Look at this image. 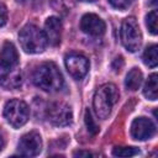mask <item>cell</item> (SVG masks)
<instances>
[{
	"label": "cell",
	"instance_id": "6da1fadb",
	"mask_svg": "<svg viewBox=\"0 0 158 158\" xmlns=\"http://www.w3.org/2000/svg\"><path fill=\"white\" fill-rule=\"evenodd\" d=\"M32 78L36 86L48 93L59 91L64 85L63 75L53 62H44L40 64L35 69Z\"/></svg>",
	"mask_w": 158,
	"mask_h": 158
},
{
	"label": "cell",
	"instance_id": "7a4b0ae2",
	"mask_svg": "<svg viewBox=\"0 0 158 158\" xmlns=\"http://www.w3.org/2000/svg\"><path fill=\"white\" fill-rule=\"evenodd\" d=\"M117 100H118V90L116 85L111 83L100 85L96 89L93 98V106L96 116L102 120L107 118Z\"/></svg>",
	"mask_w": 158,
	"mask_h": 158
},
{
	"label": "cell",
	"instance_id": "3957f363",
	"mask_svg": "<svg viewBox=\"0 0 158 158\" xmlns=\"http://www.w3.org/2000/svg\"><path fill=\"white\" fill-rule=\"evenodd\" d=\"M21 48L26 53H41L47 47V38L42 30L35 25H26L19 33Z\"/></svg>",
	"mask_w": 158,
	"mask_h": 158
},
{
	"label": "cell",
	"instance_id": "277c9868",
	"mask_svg": "<svg viewBox=\"0 0 158 158\" xmlns=\"http://www.w3.org/2000/svg\"><path fill=\"white\" fill-rule=\"evenodd\" d=\"M120 37L123 47L128 52H137L142 44V32L139 30L138 22L135 17H126L121 23Z\"/></svg>",
	"mask_w": 158,
	"mask_h": 158
},
{
	"label": "cell",
	"instance_id": "5b68a950",
	"mask_svg": "<svg viewBox=\"0 0 158 158\" xmlns=\"http://www.w3.org/2000/svg\"><path fill=\"white\" fill-rule=\"evenodd\" d=\"M28 116H30V110L25 101L12 99L5 104L4 117L12 127L19 128L23 126L27 122Z\"/></svg>",
	"mask_w": 158,
	"mask_h": 158
},
{
	"label": "cell",
	"instance_id": "8992f818",
	"mask_svg": "<svg viewBox=\"0 0 158 158\" xmlns=\"http://www.w3.org/2000/svg\"><path fill=\"white\" fill-rule=\"evenodd\" d=\"M46 116L52 125L58 127L68 126L73 121V111L70 106L62 101L51 102L46 109Z\"/></svg>",
	"mask_w": 158,
	"mask_h": 158
},
{
	"label": "cell",
	"instance_id": "52a82bcc",
	"mask_svg": "<svg viewBox=\"0 0 158 158\" xmlns=\"http://www.w3.org/2000/svg\"><path fill=\"white\" fill-rule=\"evenodd\" d=\"M64 64L68 73L74 79H81L86 75L89 70V60L85 56L80 53H69L64 58Z\"/></svg>",
	"mask_w": 158,
	"mask_h": 158
},
{
	"label": "cell",
	"instance_id": "ba28073f",
	"mask_svg": "<svg viewBox=\"0 0 158 158\" xmlns=\"http://www.w3.org/2000/svg\"><path fill=\"white\" fill-rule=\"evenodd\" d=\"M17 149L21 156H26V157H35V156L40 154V152L42 149L41 136L35 131L23 135L20 138Z\"/></svg>",
	"mask_w": 158,
	"mask_h": 158
},
{
	"label": "cell",
	"instance_id": "9c48e42d",
	"mask_svg": "<svg viewBox=\"0 0 158 158\" xmlns=\"http://www.w3.org/2000/svg\"><path fill=\"white\" fill-rule=\"evenodd\" d=\"M156 133L154 123L147 117H137L132 121L131 125V135L135 139L144 141L153 137Z\"/></svg>",
	"mask_w": 158,
	"mask_h": 158
},
{
	"label": "cell",
	"instance_id": "30bf717a",
	"mask_svg": "<svg viewBox=\"0 0 158 158\" xmlns=\"http://www.w3.org/2000/svg\"><path fill=\"white\" fill-rule=\"evenodd\" d=\"M80 28L83 32L91 36H101L105 33L106 25L95 14H85L80 20Z\"/></svg>",
	"mask_w": 158,
	"mask_h": 158
},
{
	"label": "cell",
	"instance_id": "8fae6325",
	"mask_svg": "<svg viewBox=\"0 0 158 158\" xmlns=\"http://www.w3.org/2000/svg\"><path fill=\"white\" fill-rule=\"evenodd\" d=\"M19 67V53L11 42H5L0 49V70Z\"/></svg>",
	"mask_w": 158,
	"mask_h": 158
},
{
	"label": "cell",
	"instance_id": "7c38bea8",
	"mask_svg": "<svg viewBox=\"0 0 158 158\" xmlns=\"http://www.w3.org/2000/svg\"><path fill=\"white\" fill-rule=\"evenodd\" d=\"M43 32L46 35L47 43H49L53 47L58 46L60 43V38H62V21L56 16L48 17L44 22Z\"/></svg>",
	"mask_w": 158,
	"mask_h": 158
},
{
	"label": "cell",
	"instance_id": "4fadbf2b",
	"mask_svg": "<svg viewBox=\"0 0 158 158\" xmlns=\"http://www.w3.org/2000/svg\"><path fill=\"white\" fill-rule=\"evenodd\" d=\"M22 84V74L20 68L0 70V85L7 90L17 89Z\"/></svg>",
	"mask_w": 158,
	"mask_h": 158
},
{
	"label": "cell",
	"instance_id": "5bb4252c",
	"mask_svg": "<svg viewBox=\"0 0 158 158\" xmlns=\"http://www.w3.org/2000/svg\"><path fill=\"white\" fill-rule=\"evenodd\" d=\"M142 79H143V75H142V72L138 69V68H132L127 75H126V79H125V85L128 90H132V91H136L141 84H142Z\"/></svg>",
	"mask_w": 158,
	"mask_h": 158
},
{
	"label": "cell",
	"instance_id": "9a60e30c",
	"mask_svg": "<svg viewBox=\"0 0 158 158\" xmlns=\"http://www.w3.org/2000/svg\"><path fill=\"white\" fill-rule=\"evenodd\" d=\"M143 94L147 99L149 100H157V96H158V75L156 73L151 74L144 84V88H143Z\"/></svg>",
	"mask_w": 158,
	"mask_h": 158
},
{
	"label": "cell",
	"instance_id": "2e32d148",
	"mask_svg": "<svg viewBox=\"0 0 158 158\" xmlns=\"http://www.w3.org/2000/svg\"><path fill=\"white\" fill-rule=\"evenodd\" d=\"M143 62L149 68H156L158 64V47L157 44H152L146 48L143 53Z\"/></svg>",
	"mask_w": 158,
	"mask_h": 158
},
{
	"label": "cell",
	"instance_id": "e0dca14e",
	"mask_svg": "<svg viewBox=\"0 0 158 158\" xmlns=\"http://www.w3.org/2000/svg\"><path fill=\"white\" fill-rule=\"evenodd\" d=\"M157 21H158V12H157V10H152L146 16V25L152 35H157V32H158Z\"/></svg>",
	"mask_w": 158,
	"mask_h": 158
},
{
	"label": "cell",
	"instance_id": "ac0fdd59",
	"mask_svg": "<svg viewBox=\"0 0 158 158\" xmlns=\"http://www.w3.org/2000/svg\"><path fill=\"white\" fill-rule=\"evenodd\" d=\"M138 153L139 151L136 147H115L112 149V154L115 157H132Z\"/></svg>",
	"mask_w": 158,
	"mask_h": 158
},
{
	"label": "cell",
	"instance_id": "d6986e66",
	"mask_svg": "<svg viewBox=\"0 0 158 158\" xmlns=\"http://www.w3.org/2000/svg\"><path fill=\"white\" fill-rule=\"evenodd\" d=\"M84 121H85V126H86V130L91 135H96L99 132V126L96 125L95 120L93 118V115L90 112L89 109L85 110V114H84Z\"/></svg>",
	"mask_w": 158,
	"mask_h": 158
},
{
	"label": "cell",
	"instance_id": "ffe728a7",
	"mask_svg": "<svg viewBox=\"0 0 158 158\" xmlns=\"http://www.w3.org/2000/svg\"><path fill=\"white\" fill-rule=\"evenodd\" d=\"M109 2L111 4V6H114L115 9H118V10H125L127 9L132 0H109Z\"/></svg>",
	"mask_w": 158,
	"mask_h": 158
},
{
	"label": "cell",
	"instance_id": "44dd1931",
	"mask_svg": "<svg viewBox=\"0 0 158 158\" xmlns=\"http://www.w3.org/2000/svg\"><path fill=\"white\" fill-rule=\"evenodd\" d=\"M7 22V9L4 4L0 2V27Z\"/></svg>",
	"mask_w": 158,
	"mask_h": 158
},
{
	"label": "cell",
	"instance_id": "7402d4cb",
	"mask_svg": "<svg viewBox=\"0 0 158 158\" xmlns=\"http://www.w3.org/2000/svg\"><path fill=\"white\" fill-rule=\"evenodd\" d=\"M122 65H123L122 57H117V58L114 60V63H112V68L115 69V72H120L121 68H122Z\"/></svg>",
	"mask_w": 158,
	"mask_h": 158
},
{
	"label": "cell",
	"instance_id": "603a6c76",
	"mask_svg": "<svg viewBox=\"0 0 158 158\" xmlns=\"http://www.w3.org/2000/svg\"><path fill=\"white\" fill-rule=\"evenodd\" d=\"M74 157H93V153L88 151H77L74 152Z\"/></svg>",
	"mask_w": 158,
	"mask_h": 158
},
{
	"label": "cell",
	"instance_id": "cb8c5ba5",
	"mask_svg": "<svg viewBox=\"0 0 158 158\" xmlns=\"http://www.w3.org/2000/svg\"><path fill=\"white\" fill-rule=\"evenodd\" d=\"M4 144H5L4 138H2V136L0 135V152H1V151H2V148H4Z\"/></svg>",
	"mask_w": 158,
	"mask_h": 158
},
{
	"label": "cell",
	"instance_id": "d4e9b609",
	"mask_svg": "<svg viewBox=\"0 0 158 158\" xmlns=\"http://www.w3.org/2000/svg\"><path fill=\"white\" fill-rule=\"evenodd\" d=\"M80 1H86V2H91V1H95V0H80Z\"/></svg>",
	"mask_w": 158,
	"mask_h": 158
}]
</instances>
